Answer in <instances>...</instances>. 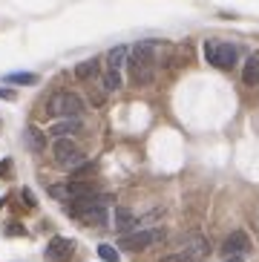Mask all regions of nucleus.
<instances>
[{"instance_id": "f257e3e1", "label": "nucleus", "mask_w": 259, "mask_h": 262, "mask_svg": "<svg viewBox=\"0 0 259 262\" xmlns=\"http://www.w3.org/2000/svg\"><path fill=\"white\" fill-rule=\"evenodd\" d=\"M159 40H138L136 47L130 49V81L136 86H147L156 78V63H159Z\"/></svg>"}, {"instance_id": "f03ea898", "label": "nucleus", "mask_w": 259, "mask_h": 262, "mask_svg": "<svg viewBox=\"0 0 259 262\" xmlns=\"http://www.w3.org/2000/svg\"><path fill=\"white\" fill-rule=\"evenodd\" d=\"M52 159H55V164H58L61 170H75L78 164L87 162L84 150H81V144H78L75 139H55Z\"/></svg>"}, {"instance_id": "7ed1b4c3", "label": "nucleus", "mask_w": 259, "mask_h": 262, "mask_svg": "<svg viewBox=\"0 0 259 262\" xmlns=\"http://www.w3.org/2000/svg\"><path fill=\"white\" fill-rule=\"evenodd\" d=\"M46 113L52 118H81L84 116V101L75 93H55L46 104Z\"/></svg>"}, {"instance_id": "20e7f679", "label": "nucleus", "mask_w": 259, "mask_h": 262, "mask_svg": "<svg viewBox=\"0 0 259 262\" xmlns=\"http://www.w3.org/2000/svg\"><path fill=\"white\" fill-rule=\"evenodd\" d=\"M205 58L216 70H233L239 52L233 43H225V40H205Z\"/></svg>"}, {"instance_id": "39448f33", "label": "nucleus", "mask_w": 259, "mask_h": 262, "mask_svg": "<svg viewBox=\"0 0 259 262\" xmlns=\"http://www.w3.org/2000/svg\"><path fill=\"white\" fill-rule=\"evenodd\" d=\"M164 228H141V231H130L124 233L121 239V248L124 251H133V254H138V251H144V248L156 245V242H164Z\"/></svg>"}, {"instance_id": "423d86ee", "label": "nucleus", "mask_w": 259, "mask_h": 262, "mask_svg": "<svg viewBox=\"0 0 259 262\" xmlns=\"http://www.w3.org/2000/svg\"><path fill=\"white\" fill-rule=\"evenodd\" d=\"M222 256H245L248 251H251V236L245 231H233L225 242H222Z\"/></svg>"}, {"instance_id": "0eeeda50", "label": "nucleus", "mask_w": 259, "mask_h": 262, "mask_svg": "<svg viewBox=\"0 0 259 262\" xmlns=\"http://www.w3.org/2000/svg\"><path fill=\"white\" fill-rule=\"evenodd\" d=\"M75 251V242L67 236H55L49 239V245H46V262H67Z\"/></svg>"}, {"instance_id": "6e6552de", "label": "nucleus", "mask_w": 259, "mask_h": 262, "mask_svg": "<svg viewBox=\"0 0 259 262\" xmlns=\"http://www.w3.org/2000/svg\"><path fill=\"white\" fill-rule=\"evenodd\" d=\"M84 225H107L110 222V210H107V196H101L95 205H90V208L84 210V213L78 216Z\"/></svg>"}, {"instance_id": "1a4fd4ad", "label": "nucleus", "mask_w": 259, "mask_h": 262, "mask_svg": "<svg viewBox=\"0 0 259 262\" xmlns=\"http://www.w3.org/2000/svg\"><path fill=\"white\" fill-rule=\"evenodd\" d=\"M81 130H84L81 118H61V121H55L49 127V133H52L55 139H78Z\"/></svg>"}, {"instance_id": "9d476101", "label": "nucleus", "mask_w": 259, "mask_h": 262, "mask_svg": "<svg viewBox=\"0 0 259 262\" xmlns=\"http://www.w3.org/2000/svg\"><path fill=\"white\" fill-rule=\"evenodd\" d=\"M182 251H187L193 259H205V256L210 254V245H207L205 233H190V236L184 239V248H182Z\"/></svg>"}, {"instance_id": "9b49d317", "label": "nucleus", "mask_w": 259, "mask_h": 262, "mask_svg": "<svg viewBox=\"0 0 259 262\" xmlns=\"http://www.w3.org/2000/svg\"><path fill=\"white\" fill-rule=\"evenodd\" d=\"M113 225H115V231H118V233H130L133 228H138V216L133 213L130 208H115Z\"/></svg>"}, {"instance_id": "f8f14e48", "label": "nucleus", "mask_w": 259, "mask_h": 262, "mask_svg": "<svg viewBox=\"0 0 259 262\" xmlns=\"http://www.w3.org/2000/svg\"><path fill=\"white\" fill-rule=\"evenodd\" d=\"M72 75H75L78 81H92V78H101V61H98V58H87V61L75 63Z\"/></svg>"}, {"instance_id": "ddd939ff", "label": "nucleus", "mask_w": 259, "mask_h": 262, "mask_svg": "<svg viewBox=\"0 0 259 262\" xmlns=\"http://www.w3.org/2000/svg\"><path fill=\"white\" fill-rule=\"evenodd\" d=\"M242 81L248 86H259V52H253L242 67Z\"/></svg>"}, {"instance_id": "4468645a", "label": "nucleus", "mask_w": 259, "mask_h": 262, "mask_svg": "<svg viewBox=\"0 0 259 262\" xmlns=\"http://www.w3.org/2000/svg\"><path fill=\"white\" fill-rule=\"evenodd\" d=\"M101 86H104V93H118V90L124 86L121 70H107L104 75H101Z\"/></svg>"}, {"instance_id": "2eb2a0df", "label": "nucleus", "mask_w": 259, "mask_h": 262, "mask_svg": "<svg viewBox=\"0 0 259 262\" xmlns=\"http://www.w3.org/2000/svg\"><path fill=\"white\" fill-rule=\"evenodd\" d=\"M127 55H130V47H115L107 52V70H121L127 63Z\"/></svg>"}, {"instance_id": "dca6fc26", "label": "nucleus", "mask_w": 259, "mask_h": 262, "mask_svg": "<svg viewBox=\"0 0 259 262\" xmlns=\"http://www.w3.org/2000/svg\"><path fill=\"white\" fill-rule=\"evenodd\" d=\"M23 136H26V141H29L32 150H44V147H46V133H40L38 127H26Z\"/></svg>"}, {"instance_id": "f3484780", "label": "nucleus", "mask_w": 259, "mask_h": 262, "mask_svg": "<svg viewBox=\"0 0 259 262\" xmlns=\"http://www.w3.org/2000/svg\"><path fill=\"white\" fill-rule=\"evenodd\" d=\"M9 84H23V86H35L38 84V75L35 72H12V75H6Z\"/></svg>"}, {"instance_id": "a211bd4d", "label": "nucleus", "mask_w": 259, "mask_h": 262, "mask_svg": "<svg viewBox=\"0 0 259 262\" xmlns=\"http://www.w3.org/2000/svg\"><path fill=\"white\" fill-rule=\"evenodd\" d=\"M98 256L104 262H118V259H121V256H118V251H115L113 245H98Z\"/></svg>"}, {"instance_id": "6ab92c4d", "label": "nucleus", "mask_w": 259, "mask_h": 262, "mask_svg": "<svg viewBox=\"0 0 259 262\" xmlns=\"http://www.w3.org/2000/svg\"><path fill=\"white\" fill-rule=\"evenodd\" d=\"M159 262H196V259H193V256L187 254V251H176V254H167V256H161Z\"/></svg>"}, {"instance_id": "aec40b11", "label": "nucleus", "mask_w": 259, "mask_h": 262, "mask_svg": "<svg viewBox=\"0 0 259 262\" xmlns=\"http://www.w3.org/2000/svg\"><path fill=\"white\" fill-rule=\"evenodd\" d=\"M52 199H58V202L69 199V190H67V185H52Z\"/></svg>"}, {"instance_id": "412c9836", "label": "nucleus", "mask_w": 259, "mask_h": 262, "mask_svg": "<svg viewBox=\"0 0 259 262\" xmlns=\"http://www.w3.org/2000/svg\"><path fill=\"white\" fill-rule=\"evenodd\" d=\"M17 193H20V199L26 202V208H38V202H35V196H32L29 187H23V190H17Z\"/></svg>"}, {"instance_id": "4be33fe9", "label": "nucleus", "mask_w": 259, "mask_h": 262, "mask_svg": "<svg viewBox=\"0 0 259 262\" xmlns=\"http://www.w3.org/2000/svg\"><path fill=\"white\" fill-rule=\"evenodd\" d=\"M12 167H15V162H12V159H3V162H0V176L12 179Z\"/></svg>"}, {"instance_id": "5701e85b", "label": "nucleus", "mask_w": 259, "mask_h": 262, "mask_svg": "<svg viewBox=\"0 0 259 262\" xmlns=\"http://www.w3.org/2000/svg\"><path fill=\"white\" fill-rule=\"evenodd\" d=\"M159 216H161V210L156 208V210H150V213H147V216H141V219H138V225H150V222H156Z\"/></svg>"}, {"instance_id": "b1692460", "label": "nucleus", "mask_w": 259, "mask_h": 262, "mask_svg": "<svg viewBox=\"0 0 259 262\" xmlns=\"http://www.w3.org/2000/svg\"><path fill=\"white\" fill-rule=\"evenodd\" d=\"M90 101H92V107H101V104H104V95H101V93H90Z\"/></svg>"}, {"instance_id": "393cba45", "label": "nucleus", "mask_w": 259, "mask_h": 262, "mask_svg": "<svg viewBox=\"0 0 259 262\" xmlns=\"http://www.w3.org/2000/svg\"><path fill=\"white\" fill-rule=\"evenodd\" d=\"M6 233H26V231H23L20 225H9V228H6Z\"/></svg>"}, {"instance_id": "a878e982", "label": "nucleus", "mask_w": 259, "mask_h": 262, "mask_svg": "<svg viewBox=\"0 0 259 262\" xmlns=\"http://www.w3.org/2000/svg\"><path fill=\"white\" fill-rule=\"evenodd\" d=\"M225 262H245L242 256H225Z\"/></svg>"}, {"instance_id": "bb28decb", "label": "nucleus", "mask_w": 259, "mask_h": 262, "mask_svg": "<svg viewBox=\"0 0 259 262\" xmlns=\"http://www.w3.org/2000/svg\"><path fill=\"white\" fill-rule=\"evenodd\" d=\"M0 98H15V95L9 93V90H0Z\"/></svg>"}, {"instance_id": "cd10ccee", "label": "nucleus", "mask_w": 259, "mask_h": 262, "mask_svg": "<svg viewBox=\"0 0 259 262\" xmlns=\"http://www.w3.org/2000/svg\"><path fill=\"white\" fill-rule=\"evenodd\" d=\"M0 205H3V202H0Z\"/></svg>"}, {"instance_id": "c85d7f7f", "label": "nucleus", "mask_w": 259, "mask_h": 262, "mask_svg": "<svg viewBox=\"0 0 259 262\" xmlns=\"http://www.w3.org/2000/svg\"><path fill=\"white\" fill-rule=\"evenodd\" d=\"M0 127H3V124H0Z\"/></svg>"}]
</instances>
